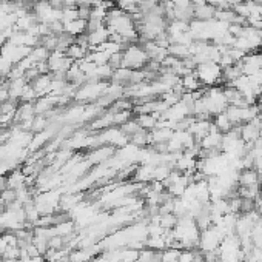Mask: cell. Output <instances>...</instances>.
Listing matches in <instances>:
<instances>
[{
  "mask_svg": "<svg viewBox=\"0 0 262 262\" xmlns=\"http://www.w3.org/2000/svg\"><path fill=\"white\" fill-rule=\"evenodd\" d=\"M144 50L148 56V59L150 60H153V62H157V63H161L165 60V57H168V50L162 48V46H159L154 40L151 42H145L144 43Z\"/></svg>",
  "mask_w": 262,
  "mask_h": 262,
  "instance_id": "cell-9",
  "label": "cell"
},
{
  "mask_svg": "<svg viewBox=\"0 0 262 262\" xmlns=\"http://www.w3.org/2000/svg\"><path fill=\"white\" fill-rule=\"evenodd\" d=\"M173 168L170 165H167V164H159L154 167V170H153V181H159V182H164L168 176H170Z\"/></svg>",
  "mask_w": 262,
  "mask_h": 262,
  "instance_id": "cell-28",
  "label": "cell"
},
{
  "mask_svg": "<svg viewBox=\"0 0 262 262\" xmlns=\"http://www.w3.org/2000/svg\"><path fill=\"white\" fill-rule=\"evenodd\" d=\"M179 253H181V250L167 247L165 250L161 251V262H177Z\"/></svg>",
  "mask_w": 262,
  "mask_h": 262,
  "instance_id": "cell-34",
  "label": "cell"
},
{
  "mask_svg": "<svg viewBox=\"0 0 262 262\" xmlns=\"http://www.w3.org/2000/svg\"><path fill=\"white\" fill-rule=\"evenodd\" d=\"M157 3H164V2H167V0H156Z\"/></svg>",
  "mask_w": 262,
  "mask_h": 262,
  "instance_id": "cell-48",
  "label": "cell"
},
{
  "mask_svg": "<svg viewBox=\"0 0 262 262\" xmlns=\"http://www.w3.org/2000/svg\"><path fill=\"white\" fill-rule=\"evenodd\" d=\"M14 201H17V198H16V190L6 188V190H3V191H0V202H2L5 207H8V205L13 204Z\"/></svg>",
  "mask_w": 262,
  "mask_h": 262,
  "instance_id": "cell-38",
  "label": "cell"
},
{
  "mask_svg": "<svg viewBox=\"0 0 262 262\" xmlns=\"http://www.w3.org/2000/svg\"><path fill=\"white\" fill-rule=\"evenodd\" d=\"M56 233H57V236H62V238H70L74 235V230H76V224L73 221H63L60 224H56Z\"/></svg>",
  "mask_w": 262,
  "mask_h": 262,
  "instance_id": "cell-24",
  "label": "cell"
},
{
  "mask_svg": "<svg viewBox=\"0 0 262 262\" xmlns=\"http://www.w3.org/2000/svg\"><path fill=\"white\" fill-rule=\"evenodd\" d=\"M261 53H262V46H261Z\"/></svg>",
  "mask_w": 262,
  "mask_h": 262,
  "instance_id": "cell-51",
  "label": "cell"
},
{
  "mask_svg": "<svg viewBox=\"0 0 262 262\" xmlns=\"http://www.w3.org/2000/svg\"><path fill=\"white\" fill-rule=\"evenodd\" d=\"M181 83H182V87L185 88L187 93L198 91V90H201V87H202V83L199 82L198 77H196L194 71H193L191 74H187V76H184L182 80H181Z\"/></svg>",
  "mask_w": 262,
  "mask_h": 262,
  "instance_id": "cell-23",
  "label": "cell"
},
{
  "mask_svg": "<svg viewBox=\"0 0 262 262\" xmlns=\"http://www.w3.org/2000/svg\"><path fill=\"white\" fill-rule=\"evenodd\" d=\"M153 170H154V165H139V167H136V170L133 173L134 182H139V184L151 182L153 181Z\"/></svg>",
  "mask_w": 262,
  "mask_h": 262,
  "instance_id": "cell-15",
  "label": "cell"
},
{
  "mask_svg": "<svg viewBox=\"0 0 262 262\" xmlns=\"http://www.w3.org/2000/svg\"><path fill=\"white\" fill-rule=\"evenodd\" d=\"M39 99V96H37L36 90L33 88L31 83H26V87L22 93V97H20V102H31V104H34V102Z\"/></svg>",
  "mask_w": 262,
  "mask_h": 262,
  "instance_id": "cell-36",
  "label": "cell"
},
{
  "mask_svg": "<svg viewBox=\"0 0 262 262\" xmlns=\"http://www.w3.org/2000/svg\"><path fill=\"white\" fill-rule=\"evenodd\" d=\"M5 210H6V207H5L2 202H0V216H2V214L5 213Z\"/></svg>",
  "mask_w": 262,
  "mask_h": 262,
  "instance_id": "cell-47",
  "label": "cell"
},
{
  "mask_svg": "<svg viewBox=\"0 0 262 262\" xmlns=\"http://www.w3.org/2000/svg\"><path fill=\"white\" fill-rule=\"evenodd\" d=\"M261 96H262V87H261Z\"/></svg>",
  "mask_w": 262,
  "mask_h": 262,
  "instance_id": "cell-50",
  "label": "cell"
},
{
  "mask_svg": "<svg viewBox=\"0 0 262 262\" xmlns=\"http://www.w3.org/2000/svg\"><path fill=\"white\" fill-rule=\"evenodd\" d=\"M168 54L173 56L176 59H187L190 57L191 53H190V46L187 45H170V48H168Z\"/></svg>",
  "mask_w": 262,
  "mask_h": 262,
  "instance_id": "cell-27",
  "label": "cell"
},
{
  "mask_svg": "<svg viewBox=\"0 0 262 262\" xmlns=\"http://www.w3.org/2000/svg\"><path fill=\"white\" fill-rule=\"evenodd\" d=\"M79 19V8L77 6H65L62 9V23H68Z\"/></svg>",
  "mask_w": 262,
  "mask_h": 262,
  "instance_id": "cell-31",
  "label": "cell"
},
{
  "mask_svg": "<svg viewBox=\"0 0 262 262\" xmlns=\"http://www.w3.org/2000/svg\"><path fill=\"white\" fill-rule=\"evenodd\" d=\"M26 262H46V261H45V256H43V255H37V256H31Z\"/></svg>",
  "mask_w": 262,
  "mask_h": 262,
  "instance_id": "cell-44",
  "label": "cell"
},
{
  "mask_svg": "<svg viewBox=\"0 0 262 262\" xmlns=\"http://www.w3.org/2000/svg\"><path fill=\"white\" fill-rule=\"evenodd\" d=\"M213 124H214V127L218 128L219 133H222V134L228 133V131L233 128V124H231V120L228 119V116H227L225 111L214 116V117H213Z\"/></svg>",
  "mask_w": 262,
  "mask_h": 262,
  "instance_id": "cell-21",
  "label": "cell"
},
{
  "mask_svg": "<svg viewBox=\"0 0 262 262\" xmlns=\"http://www.w3.org/2000/svg\"><path fill=\"white\" fill-rule=\"evenodd\" d=\"M194 259H196V251L184 248V250H181L179 258H177V262H194Z\"/></svg>",
  "mask_w": 262,
  "mask_h": 262,
  "instance_id": "cell-40",
  "label": "cell"
},
{
  "mask_svg": "<svg viewBox=\"0 0 262 262\" xmlns=\"http://www.w3.org/2000/svg\"><path fill=\"white\" fill-rule=\"evenodd\" d=\"M28 80L25 77H20V79H16V80H8V94H9V99L11 100H16L19 102L22 97V93L26 87Z\"/></svg>",
  "mask_w": 262,
  "mask_h": 262,
  "instance_id": "cell-12",
  "label": "cell"
},
{
  "mask_svg": "<svg viewBox=\"0 0 262 262\" xmlns=\"http://www.w3.org/2000/svg\"><path fill=\"white\" fill-rule=\"evenodd\" d=\"M25 177H26V176L22 173V170L16 168V170H13L11 173L6 176V185H8V188H11V190L22 188V187H25Z\"/></svg>",
  "mask_w": 262,
  "mask_h": 262,
  "instance_id": "cell-17",
  "label": "cell"
},
{
  "mask_svg": "<svg viewBox=\"0 0 262 262\" xmlns=\"http://www.w3.org/2000/svg\"><path fill=\"white\" fill-rule=\"evenodd\" d=\"M136 122L140 125L142 130H147V131H151L157 127V122L159 119L156 114H136Z\"/></svg>",
  "mask_w": 262,
  "mask_h": 262,
  "instance_id": "cell-22",
  "label": "cell"
},
{
  "mask_svg": "<svg viewBox=\"0 0 262 262\" xmlns=\"http://www.w3.org/2000/svg\"><path fill=\"white\" fill-rule=\"evenodd\" d=\"M177 224V216H174L173 213L170 214H159V225L164 230H173Z\"/></svg>",
  "mask_w": 262,
  "mask_h": 262,
  "instance_id": "cell-32",
  "label": "cell"
},
{
  "mask_svg": "<svg viewBox=\"0 0 262 262\" xmlns=\"http://www.w3.org/2000/svg\"><path fill=\"white\" fill-rule=\"evenodd\" d=\"M174 131L170 128H154L150 131V145L156 144H167L171 139Z\"/></svg>",
  "mask_w": 262,
  "mask_h": 262,
  "instance_id": "cell-14",
  "label": "cell"
},
{
  "mask_svg": "<svg viewBox=\"0 0 262 262\" xmlns=\"http://www.w3.org/2000/svg\"><path fill=\"white\" fill-rule=\"evenodd\" d=\"M116 147L113 145H100L97 148H93L91 153L87 156V161L91 165H100V164H105L108 162L111 157L116 154Z\"/></svg>",
  "mask_w": 262,
  "mask_h": 262,
  "instance_id": "cell-5",
  "label": "cell"
},
{
  "mask_svg": "<svg viewBox=\"0 0 262 262\" xmlns=\"http://www.w3.org/2000/svg\"><path fill=\"white\" fill-rule=\"evenodd\" d=\"M63 33H67L73 37H77L87 33V20H82V19H77V20H73L68 23H63Z\"/></svg>",
  "mask_w": 262,
  "mask_h": 262,
  "instance_id": "cell-16",
  "label": "cell"
},
{
  "mask_svg": "<svg viewBox=\"0 0 262 262\" xmlns=\"http://www.w3.org/2000/svg\"><path fill=\"white\" fill-rule=\"evenodd\" d=\"M122 62H124V51H120L116 54H111L108 63L113 70H119V68H122Z\"/></svg>",
  "mask_w": 262,
  "mask_h": 262,
  "instance_id": "cell-39",
  "label": "cell"
},
{
  "mask_svg": "<svg viewBox=\"0 0 262 262\" xmlns=\"http://www.w3.org/2000/svg\"><path fill=\"white\" fill-rule=\"evenodd\" d=\"M131 114H133V110H127V111H119V113H114L113 114V125L114 127L124 125L127 120L131 119Z\"/></svg>",
  "mask_w": 262,
  "mask_h": 262,
  "instance_id": "cell-35",
  "label": "cell"
},
{
  "mask_svg": "<svg viewBox=\"0 0 262 262\" xmlns=\"http://www.w3.org/2000/svg\"><path fill=\"white\" fill-rule=\"evenodd\" d=\"M48 241H50V239L42 238V236H34V238H33V244L36 245L37 250H39L40 255H45L46 251H48V248H50Z\"/></svg>",
  "mask_w": 262,
  "mask_h": 262,
  "instance_id": "cell-37",
  "label": "cell"
},
{
  "mask_svg": "<svg viewBox=\"0 0 262 262\" xmlns=\"http://www.w3.org/2000/svg\"><path fill=\"white\" fill-rule=\"evenodd\" d=\"M88 53H90L88 48H83L82 45H79V43H76V42H74L73 45H70V46H68V50L65 51V54H67L70 59H73L74 62L83 60V59L87 57V54H88Z\"/></svg>",
  "mask_w": 262,
  "mask_h": 262,
  "instance_id": "cell-19",
  "label": "cell"
},
{
  "mask_svg": "<svg viewBox=\"0 0 262 262\" xmlns=\"http://www.w3.org/2000/svg\"><path fill=\"white\" fill-rule=\"evenodd\" d=\"M9 100V94H8V85L6 87H2L0 88V104H3V102Z\"/></svg>",
  "mask_w": 262,
  "mask_h": 262,
  "instance_id": "cell-41",
  "label": "cell"
},
{
  "mask_svg": "<svg viewBox=\"0 0 262 262\" xmlns=\"http://www.w3.org/2000/svg\"><path fill=\"white\" fill-rule=\"evenodd\" d=\"M108 83L105 80H88L79 87L74 99L77 102H96L105 93Z\"/></svg>",
  "mask_w": 262,
  "mask_h": 262,
  "instance_id": "cell-3",
  "label": "cell"
},
{
  "mask_svg": "<svg viewBox=\"0 0 262 262\" xmlns=\"http://www.w3.org/2000/svg\"><path fill=\"white\" fill-rule=\"evenodd\" d=\"M50 54L51 51H48L45 48L43 45H39V46H34L31 54H30V57L36 62V63H40V62H46L50 57Z\"/></svg>",
  "mask_w": 262,
  "mask_h": 262,
  "instance_id": "cell-29",
  "label": "cell"
},
{
  "mask_svg": "<svg viewBox=\"0 0 262 262\" xmlns=\"http://www.w3.org/2000/svg\"><path fill=\"white\" fill-rule=\"evenodd\" d=\"M51 83H53V76H51V73H48V74H40V76H37L31 82V85L36 90L37 96L43 97V96H48L51 93Z\"/></svg>",
  "mask_w": 262,
  "mask_h": 262,
  "instance_id": "cell-10",
  "label": "cell"
},
{
  "mask_svg": "<svg viewBox=\"0 0 262 262\" xmlns=\"http://www.w3.org/2000/svg\"><path fill=\"white\" fill-rule=\"evenodd\" d=\"M120 128V131H122V133L130 139L131 136L133 134H136L137 131H140L142 128H140V125L136 122V119H130V120H127V122L124 124V125H120L119 127Z\"/></svg>",
  "mask_w": 262,
  "mask_h": 262,
  "instance_id": "cell-33",
  "label": "cell"
},
{
  "mask_svg": "<svg viewBox=\"0 0 262 262\" xmlns=\"http://www.w3.org/2000/svg\"><path fill=\"white\" fill-rule=\"evenodd\" d=\"M145 247L153 250V251H162L167 248L165 244V233L164 235H159V236H148L145 241Z\"/></svg>",
  "mask_w": 262,
  "mask_h": 262,
  "instance_id": "cell-25",
  "label": "cell"
},
{
  "mask_svg": "<svg viewBox=\"0 0 262 262\" xmlns=\"http://www.w3.org/2000/svg\"><path fill=\"white\" fill-rule=\"evenodd\" d=\"M213 125H214V124H213ZM222 137H224V134L219 133L218 128L214 127V128L210 131V133L199 142V145H201V148H202V151H221Z\"/></svg>",
  "mask_w": 262,
  "mask_h": 262,
  "instance_id": "cell-8",
  "label": "cell"
},
{
  "mask_svg": "<svg viewBox=\"0 0 262 262\" xmlns=\"http://www.w3.org/2000/svg\"><path fill=\"white\" fill-rule=\"evenodd\" d=\"M87 36H88L90 48H96V46L102 45V43L107 42L110 39V31H108V28L104 25V26H100L99 30H96V31L87 33Z\"/></svg>",
  "mask_w": 262,
  "mask_h": 262,
  "instance_id": "cell-11",
  "label": "cell"
},
{
  "mask_svg": "<svg viewBox=\"0 0 262 262\" xmlns=\"http://www.w3.org/2000/svg\"><path fill=\"white\" fill-rule=\"evenodd\" d=\"M225 238V235L216 227L211 225L205 230H201L199 236V248L202 253H208V251H216L221 245L222 239Z\"/></svg>",
  "mask_w": 262,
  "mask_h": 262,
  "instance_id": "cell-4",
  "label": "cell"
},
{
  "mask_svg": "<svg viewBox=\"0 0 262 262\" xmlns=\"http://www.w3.org/2000/svg\"><path fill=\"white\" fill-rule=\"evenodd\" d=\"M256 107H258V113H259V116L262 117V96H259V99H258V102H256Z\"/></svg>",
  "mask_w": 262,
  "mask_h": 262,
  "instance_id": "cell-46",
  "label": "cell"
},
{
  "mask_svg": "<svg viewBox=\"0 0 262 262\" xmlns=\"http://www.w3.org/2000/svg\"><path fill=\"white\" fill-rule=\"evenodd\" d=\"M213 128H214L213 120H210V119H196V117H194V120L191 122L188 131L194 136L196 142L199 144L201 140H202L205 136H207Z\"/></svg>",
  "mask_w": 262,
  "mask_h": 262,
  "instance_id": "cell-7",
  "label": "cell"
},
{
  "mask_svg": "<svg viewBox=\"0 0 262 262\" xmlns=\"http://www.w3.org/2000/svg\"><path fill=\"white\" fill-rule=\"evenodd\" d=\"M150 62L148 56L144 50V46L137 43H131L124 50V62L122 68L128 70H144Z\"/></svg>",
  "mask_w": 262,
  "mask_h": 262,
  "instance_id": "cell-2",
  "label": "cell"
},
{
  "mask_svg": "<svg viewBox=\"0 0 262 262\" xmlns=\"http://www.w3.org/2000/svg\"><path fill=\"white\" fill-rule=\"evenodd\" d=\"M193 8H194L196 20H211V19H214V14H216V9L208 3H205L202 6H193Z\"/></svg>",
  "mask_w": 262,
  "mask_h": 262,
  "instance_id": "cell-20",
  "label": "cell"
},
{
  "mask_svg": "<svg viewBox=\"0 0 262 262\" xmlns=\"http://www.w3.org/2000/svg\"><path fill=\"white\" fill-rule=\"evenodd\" d=\"M50 5L54 8V9H63L65 8V3H63V0H48Z\"/></svg>",
  "mask_w": 262,
  "mask_h": 262,
  "instance_id": "cell-42",
  "label": "cell"
},
{
  "mask_svg": "<svg viewBox=\"0 0 262 262\" xmlns=\"http://www.w3.org/2000/svg\"><path fill=\"white\" fill-rule=\"evenodd\" d=\"M259 179H261V176L255 168H244V170L239 171L238 184L241 187H250V185L259 184Z\"/></svg>",
  "mask_w": 262,
  "mask_h": 262,
  "instance_id": "cell-13",
  "label": "cell"
},
{
  "mask_svg": "<svg viewBox=\"0 0 262 262\" xmlns=\"http://www.w3.org/2000/svg\"><path fill=\"white\" fill-rule=\"evenodd\" d=\"M110 127H114L113 125V113H110V111H107L104 116H97L91 122V130H94V131H102Z\"/></svg>",
  "mask_w": 262,
  "mask_h": 262,
  "instance_id": "cell-18",
  "label": "cell"
},
{
  "mask_svg": "<svg viewBox=\"0 0 262 262\" xmlns=\"http://www.w3.org/2000/svg\"><path fill=\"white\" fill-rule=\"evenodd\" d=\"M196 77L199 79V82L205 87H214V85H221L224 82L222 79V68L219 67L218 62H205L201 63L194 68Z\"/></svg>",
  "mask_w": 262,
  "mask_h": 262,
  "instance_id": "cell-1",
  "label": "cell"
},
{
  "mask_svg": "<svg viewBox=\"0 0 262 262\" xmlns=\"http://www.w3.org/2000/svg\"><path fill=\"white\" fill-rule=\"evenodd\" d=\"M6 43H8V37L3 33H0V48H3Z\"/></svg>",
  "mask_w": 262,
  "mask_h": 262,
  "instance_id": "cell-45",
  "label": "cell"
},
{
  "mask_svg": "<svg viewBox=\"0 0 262 262\" xmlns=\"http://www.w3.org/2000/svg\"><path fill=\"white\" fill-rule=\"evenodd\" d=\"M51 120L46 117L45 114H36L34 120H33V128H31V133H40V131L46 130L50 127Z\"/></svg>",
  "mask_w": 262,
  "mask_h": 262,
  "instance_id": "cell-30",
  "label": "cell"
},
{
  "mask_svg": "<svg viewBox=\"0 0 262 262\" xmlns=\"http://www.w3.org/2000/svg\"><path fill=\"white\" fill-rule=\"evenodd\" d=\"M0 114H2V107H0Z\"/></svg>",
  "mask_w": 262,
  "mask_h": 262,
  "instance_id": "cell-49",
  "label": "cell"
},
{
  "mask_svg": "<svg viewBox=\"0 0 262 262\" xmlns=\"http://www.w3.org/2000/svg\"><path fill=\"white\" fill-rule=\"evenodd\" d=\"M130 142L139 147V148H144V147H150V131L147 130H140L137 131L136 134H133L130 137Z\"/></svg>",
  "mask_w": 262,
  "mask_h": 262,
  "instance_id": "cell-26",
  "label": "cell"
},
{
  "mask_svg": "<svg viewBox=\"0 0 262 262\" xmlns=\"http://www.w3.org/2000/svg\"><path fill=\"white\" fill-rule=\"evenodd\" d=\"M242 65V73L245 76H253L261 68H262V53L261 51H253L245 54V57L241 60Z\"/></svg>",
  "mask_w": 262,
  "mask_h": 262,
  "instance_id": "cell-6",
  "label": "cell"
},
{
  "mask_svg": "<svg viewBox=\"0 0 262 262\" xmlns=\"http://www.w3.org/2000/svg\"><path fill=\"white\" fill-rule=\"evenodd\" d=\"M170 2H171L174 6H185V5H190L191 0H170Z\"/></svg>",
  "mask_w": 262,
  "mask_h": 262,
  "instance_id": "cell-43",
  "label": "cell"
}]
</instances>
